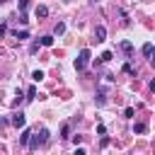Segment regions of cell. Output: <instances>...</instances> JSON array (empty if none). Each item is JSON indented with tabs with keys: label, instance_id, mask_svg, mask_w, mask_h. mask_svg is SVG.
<instances>
[{
	"label": "cell",
	"instance_id": "cell-1",
	"mask_svg": "<svg viewBox=\"0 0 155 155\" xmlns=\"http://www.w3.org/2000/svg\"><path fill=\"white\" fill-rule=\"evenodd\" d=\"M87 63H90V48H82L78 53V58H75V70H85Z\"/></svg>",
	"mask_w": 155,
	"mask_h": 155
},
{
	"label": "cell",
	"instance_id": "cell-2",
	"mask_svg": "<svg viewBox=\"0 0 155 155\" xmlns=\"http://www.w3.org/2000/svg\"><path fill=\"white\" fill-rule=\"evenodd\" d=\"M10 124H12L15 128H22V126L27 124V116H24V111H15V114H12V119H10Z\"/></svg>",
	"mask_w": 155,
	"mask_h": 155
},
{
	"label": "cell",
	"instance_id": "cell-3",
	"mask_svg": "<svg viewBox=\"0 0 155 155\" xmlns=\"http://www.w3.org/2000/svg\"><path fill=\"white\" fill-rule=\"evenodd\" d=\"M94 41H97V44H102V41H107V27H104V24H99V27H94Z\"/></svg>",
	"mask_w": 155,
	"mask_h": 155
},
{
	"label": "cell",
	"instance_id": "cell-4",
	"mask_svg": "<svg viewBox=\"0 0 155 155\" xmlns=\"http://www.w3.org/2000/svg\"><path fill=\"white\" fill-rule=\"evenodd\" d=\"M39 145H44V138H41V136H29V143H27V148H29V150H36Z\"/></svg>",
	"mask_w": 155,
	"mask_h": 155
},
{
	"label": "cell",
	"instance_id": "cell-5",
	"mask_svg": "<svg viewBox=\"0 0 155 155\" xmlns=\"http://www.w3.org/2000/svg\"><path fill=\"white\" fill-rule=\"evenodd\" d=\"M94 99H97V107H104V104H107V90H104V87H99Z\"/></svg>",
	"mask_w": 155,
	"mask_h": 155
},
{
	"label": "cell",
	"instance_id": "cell-6",
	"mask_svg": "<svg viewBox=\"0 0 155 155\" xmlns=\"http://www.w3.org/2000/svg\"><path fill=\"white\" fill-rule=\"evenodd\" d=\"M119 48H121L126 56H133V44H131V41H121V44H119Z\"/></svg>",
	"mask_w": 155,
	"mask_h": 155
},
{
	"label": "cell",
	"instance_id": "cell-7",
	"mask_svg": "<svg viewBox=\"0 0 155 155\" xmlns=\"http://www.w3.org/2000/svg\"><path fill=\"white\" fill-rule=\"evenodd\" d=\"M34 12H36V17H39V19L48 17V7H46V5H36V10H34Z\"/></svg>",
	"mask_w": 155,
	"mask_h": 155
},
{
	"label": "cell",
	"instance_id": "cell-8",
	"mask_svg": "<svg viewBox=\"0 0 155 155\" xmlns=\"http://www.w3.org/2000/svg\"><path fill=\"white\" fill-rule=\"evenodd\" d=\"M145 131H148V124H145V121L133 124V133H145Z\"/></svg>",
	"mask_w": 155,
	"mask_h": 155
},
{
	"label": "cell",
	"instance_id": "cell-9",
	"mask_svg": "<svg viewBox=\"0 0 155 155\" xmlns=\"http://www.w3.org/2000/svg\"><path fill=\"white\" fill-rule=\"evenodd\" d=\"M140 51H143V56H145V58H150V56L155 53V46H153V44H143V48H140Z\"/></svg>",
	"mask_w": 155,
	"mask_h": 155
},
{
	"label": "cell",
	"instance_id": "cell-10",
	"mask_svg": "<svg viewBox=\"0 0 155 155\" xmlns=\"http://www.w3.org/2000/svg\"><path fill=\"white\" fill-rule=\"evenodd\" d=\"M29 136H31V131H29V128H24V131H22V136H19V143H22V145H27V143H29Z\"/></svg>",
	"mask_w": 155,
	"mask_h": 155
},
{
	"label": "cell",
	"instance_id": "cell-11",
	"mask_svg": "<svg viewBox=\"0 0 155 155\" xmlns=\"http://www.w3.org/2000/svg\"><path fill=\"white\" fill-rule=\"evenodd\" d=\"M44 78H46V75H44V70H34V73H31V80H34V82H41Z\"/></svg>",
	"mask_w": 155,
	"mask_h": 155
},
{
	"label": "cell",
	"instance_id": "cell-12",
	"mask_svg": "<svg viewBox=\"0 0 155 155\" xmlns=\"http://www.w3.org/2000/svg\"><path fill=\"white\" fill-rule=\"evenodd\" d=\"M63 31H65V24H63V22H58V24L53 27V34H56V36H61Z\"/></svg>",
	"mask_w": 155,
	"mask_h": 155
},
{
	"label": "cell",
	"instance_id": "cell-13",
	"mask_svg": "<svg viewBox=\"0 0 155 155\" xmlns=\"http://www.w3.org/2000/svg\"><path fill=\"white\" fill-rule=\"evenodd\" d=\"M41 46H53V36H41Z\"/></svg>",
	"mask_w": 155,
	"mask_h": 155
},
{
	"label": "cell",
	"instance_id": "cell-14",
	"mask_svg": "<svg viewBox=\"0 0 155 155\" xmlns=\"http://www.w3.org/2000/svg\"><path fill=\"white\" fill-rule=\"evenodd\" d=\"M111 58H114V56H111V51H104V53L99 56V61H102V63H109Z\"/></svg>",
	"mask_w": 155,
	"mask_h": 155
},
{
	"label": "cell",
	"instance_id": "cell-15",
	"mask_svg": "<svg viewBox=\"0 0 155 155\" xmlns=\"http://www.w3.org/2000/svg\"><path fill=\"white\" fill-rule=\"evenodd\" d=\"M68 133H70V124H63L61 126V138H68Z\"/></svg>",
	"mask_w": 155,
	"mask_h": 155
},
{
	"label": "cell",
	"instance_id": "cell-16",
	"mask_svg": "<svg viewBox=\"0 0 155 155\" xmlns=\"http://www.w3.org/2000/svg\"><path fill=\"white\" fill-rule=\"evenodd\" d=\"M34 97H36V90H34V87H29V90H27V97H24V99H29V102H31Z\"/></svg>",
	"mask_w": 155,
	"mask_h": 155
},
{
	"label": "cell",
	"instance_id": "cell-17",
	"mask_svg": "<svg viewBox=\"0 0 155 155\" xmlns=\"http://www.w3.org/2000/svg\"><path fill=\"white\" fill-rule=\"evenodd\" d=\"M27 5H29V0H17V7H19V12H24V10H27Z\"/></svg>",
	"mask_w": 155,
	"mask_h": 155
},
{
	"label": "cell",
	"instance_id": "cell-18",
	"mask_svg": "<svg viewBox=\"0 0 155 155\" xmlns=\"http://www.w3.org/2000/svg\"><path fill=\"white\" fill-rule=\"evenodd\" d=\"M15 36H19V39H29V31L22 29V31H15Z\"/></svg>",
	"mask_w": 155,
	"mask_h": 155
},
{
	"label": "cell",
	"instance_id": "cell-19",
	"mask_svg": "<svg viewBox=\"0 0 155 155\" xmlns=\"http://www.w3.org/2000/svg\"><path fill=\"white\" fill-rule=\"evenodd\" d=\"M39 46H41V41H34V44L29 46V53H36V51H39Z\"/></svg>",
	"mask_w": 155,
	"mask_h": 155
},
{
	"label": "cell",
	"instance_id": "cell-20",
	"mask_svg": "<svg viewBox=\"0 0 155 155\" xmlns=\"http://www.w3.org/2000/svg\"><path fill=\"white\" fill-rule=\"evenodd\" d=\"M124 116H126V119H133V107H126V109H124Z\"/></svg>",
	"mask_w": 155,
	"mask_h": 155
},
{
	"label": "cell",
	"instance_id": "cell-21",
	"mask_svg": "<svg viewBox=\"0 0 155 155\" xmlns=\"http://www.w3.org/2000/svg\"><path fill=\"white\" fill-rule=\"evenodd\" d=\"M29 19H27V12H19V24H27Z\"/></svg>",
	"mask_w": 155,
	"mask_h": 155
},
{
	"label": "cell",
	"instance_id": "cell-22",
	"mask_svg": "<svg viewBox=\"0 0 155 155\" xmlns=\"http://www.w3.org/2000/svg\"><path fill=\"white\" fill-rule=\"evenodd\" d=\"M39 136L44 138V143H48V131H46V128H41V133H39Z\"/></svg>",
	"mask_w": 155,
	"mask_h": 155
},
{
	"label": "cell",
	"instance_id": "cell-23",
	"mask_svg": "<svg viewBox=\"0 0 155 155\" xmlns=\"http://www.w3.org/2000/svg\"><path fill=\"white\" fill-rule=\"evenodd\" d=\"M97 133H99V136H104V133H107V128H104V124H99V126H97Z\"/></svg>",
	"mask_w": 155,
	"mask_h": 155
},
{
	"label": "cell",
	"instance_id": "cell-24",
	"mask_svg": "<svg viewBox=\"0 0 155 155\" xmlns=\"http://www.w3.org/2000/svg\"><path fill=\"white\" fill-rule=\"evenodd\" d=\"M5 29H7V27H5V24H0V39L5 36Z\"/></svg>",
	"mask_w": 155,
	"mask_h": 155
},
{
	"label": "cell",
	"instance_id": "cell-25",
	"mask_svg": "<svg viewBox=\"0 0 155 155\" xmlns=\"http://www.w3.org/2000/svg\"><path fill=\"white\" fill-rule=\"evenodd\" d=\"M150 65H153V68H155V53H153V56H150Z\"/></svg>",
	"mask_w": 155,
	"mask_h": 155
},
{
	"label": "cell",
	"instance_id": "cell-26",
	"mask_svg": "<svg viewBox=\"0 0 155 155\" xmlns=\"http://www.w3.org/2000/svg\"><path fill=\"white\" fill-rule=\"evenodd\" d=\"M150 90H153V92H155V80H150Z\"/></svg>",
	"mask_w": 155,
	"mask_h": 155
},
{
	"label": "cell",
	"instance_id": "cell-27",
	"mask_svg": "<svg viewBox=\"0 0 155 155\" xmlns=\"http://www.w3.org/2000/svg\"><path fill=\"white\" fill-rule=\"evenodd\" d=\"M5 2H7V0H0V5H5Z\"/></svg>",
	"mask_w": 155,
	"mask_h": 155
},
{
	"label": "cell",
	"instance_id": "cell-28",
	"mask_svg": "<svg viewBox=\"0 0 155 155\" xmlns=\"http://www.w3.org/2000/svg\"><path fill=\"white\" fill-rule=\"evenodd\" d=\"M90 2H97V0H90Z\"/></svg>",
	"mask_w": 155,
	"mask_h": 155
}]
</instances>
